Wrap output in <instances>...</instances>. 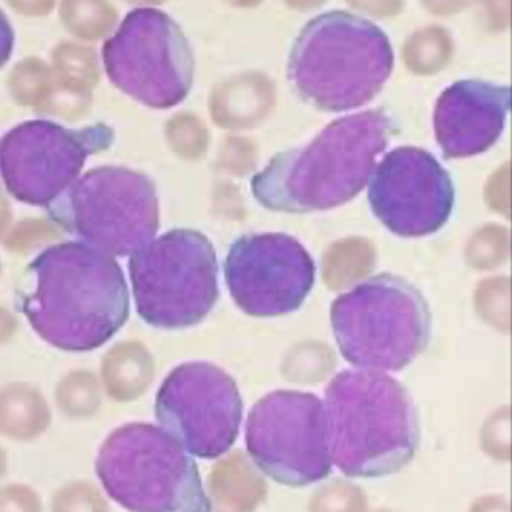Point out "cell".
Wrapping results in <instances>:
<instances>
[{
	"label": "cell",
	"instance_id": "52a82bcc",
	"mask_svg": "<svg viewBox=\"0 0 512 512\" xmlns=\"http://www.w3.org/2000/svg\"><path fill=\"white\" fill-rule=\"evenodd\" d=\"M50 221L111 256H132L159 231V198L149 176L101 166L74 181L47 207Z\"/></svg>",
	"mask_w": 512,
	"mask_h": 512
},
{
	"label": "cell",
	"instance_id": "3957f363",
	"mask_svg": "<svg viewBox=\"0 0 512 512\" xmlns=\"http://www.w3.org/2000/svg\"><path fill=\"white\" fill-rule=\"evenodd\" d=\"M323 403L332 463L345 477H388L417 453L420 425L414 400L383 371L357 367L338 373Z\"/></svg>",
	"mask_w": 512,
	"mask_h": 512
},
{
	"label": "cell",
	"instance_id": "4fadbf2b",
	"mask_svg": "<svg viewBox=\"0 0 512 512\" xmlns=\"http://www.w3.org/2000/svg\"><path fill=\"white\" fill-rule=\"evenodd\" d=\"M224 277L243 313L274 318L303 306L315 286L316 265L309 251L289 234H245L229 248Z\"/></svg>",
	"mask_w": 512,
	"mask_h": 512
},
{
	"label": "cell",
	"instance_id": "7c38bea8",
	"mask_svg": "<svg viewBox=\"0 0 512 512\" xmlns=\"http://www.w3.org/2000/svg\"><path fill=\"white\" fill-rule=\"evenodd\" d=\"M156 419L188 453L216 460L233 448L243 420L238 384L210 362H185L166 376Z\"/></svg>",
	"mask_w": 512,
	"mask_h": 512
},
{
	"label": "cell",
	"instance_id": "277c9868",
	"mask_svg": "<svg viewBox=\"0 0 512 512\" xmlns=\"http://www.w3.org/2000/svg\"><path fill=\"white\" fill-rule=\"evenodd\" d=\"M395 53L378 24L347 11L323 12L292 43L287 79L304 103L342 113L371 103L390 79Z\"/></svg>",
	"mask_w": 512,
	"mask_h": 512
},
{
	"label": "cell",
	"instance_id": "6da1fadb",
	"mask_svg": "<svg viewBox=\"0 0 512 512\" xmlns=\"http://www.w3.org/2000/svg\"><path fill=\"white\" fill-rule=\"evenodd\" d=\"M16 309L55 349L91 352L127 323L130 292L115 256L67 241L41 251L24 270Z\"/></svg>",
	"mask_w": 512,
	"mask_h": 512
},
{
	"label": "cell",
	"instance_id": "30bf717a",
	"mask_svg": "<svg viewBox=\"0 0 512 512\" xmlns=\"http://www.w3.org/2000/svg\"><path fill=\"white\" fill-rule=\"evenodd\" d=\"M246 448L256 468L287 487H306L332 473L325 403L303 391H274L251 408Z\"/></svg>",
	"mask_w": 512,
	"mask_h": 512
},
{
	"label": "cell",
	"instance_id": "7a4b0ae2",
	"mask_svg": "<svg viewBox=\"0 0 512 512\" xmlns=\"http://www.w3.org/2000/svg\"><path fill=\"white\" fill-rule=\"evenodd\" d=\"M396 130L395 118L384 110L338 118L306 146L275 154L251 178V195L265 209L286 214L349 204L366 188Z\"/></svg>",
	"mask_w": 512,
	"mask_h": 512
},
{
	"label": "cell",
	"instance_id": "9a60e30c",
	"mask_svg": "<svg viewBox=\"0 0 512 512\" xmlns=\"http://www.w3.org/2000/svg\"><path fill=\"white\" fill-rule=\"evenodd\" d=\"M511 111V88L465 79L444 89L434 110V132L444 158L489 151L501 139Z\"/></svg>",
	"mask_w": 512,
	"mask_h": 512
},
{
	"label": "cell",
	"instance_id": "5b68a950",
	"mask_svg": "<svg viewBox=\"0 0 512 512\" xmlns=\"http://www.w3.org/2000/svg\"><path fill=\"white\" fill-rule=\"evenodd\" d=\"M330 320L340 354L359 369L403 371L431 340L432 315L425 297L393 274L374 275L338 296Z\"/></svg>",
	"mask_w": 512,
	"mask_h": 512
},
{
	"label": "cell",
	"instance_id": "8992f818",
	"mask_svg": "<svg viewBox=\"0 0 512 512\" xmlns=\"http://www.w3.org/2000/svg\"><path fill=\"white\" fill-rule=\"evenodd\" d=\"M96 475L128 511H212L192 454L158 425L135 422L111 432L99 448Z\"/></svg>",
	"mask_w": 512,
	"mask_h": 512
},
{
	"label": "cell",
	"instance_id": "5bb4252c",
	"mask_svg": "<svg viewBox=\"0 0 512 512\" xmlns=\"http://www.w3.org/2000/svg\"><path fill=\"white\" fill-rule=\"evenodd\" d=\"M367 197L374 217L390 233L424 238L448 224L456 190L448 169L431 152L402 146L376 164Z\"/></svg>",
	"mask_w": 512,
	"mask_h": 512
},
{
	"label": "cell",
	"instance_id": "ba28073f",
	"mask_svg": "<svg viewBox=\"0 0 512 512\" xmlns=\"http://www.w3.org/2000/svg\"><path fill=\"white\" fill-rule=\"evenodd\" d=\"M135 308L147 325L183 330L198 325L219 301L214 245L195 229L178 227L128 260Z\"/></svg>",
	"mask_w": 512,
	"mask_h": 512
},
{
	"label": "cell",
	"instance_id": "9c48e42d",
	"mask_svg": "<svg viewBox=\"0 0 512 512\" xmlns=\"http://www.w3.org/2000/svg\"><path fill=\"white\" fill-rule=\"evenodd\" d=\"M106 76L115 88L154 110L180 105L192 91L195 57L185 31L166 12H128L103 45Z\"/></svg>",
	"mask_w": 512,
	"mask_h": 512
},
{
	"label": "cell",
	"instance_id": "8fae6325",
	"mask_svg": "<svg viewBox=\"0 0 512 512\" xmlns=\"http://www.w3.org/2000/svg\"><path fill=\"white\" fill-rule=\"evenodd\" d=\"M113 128L105 123L67 128L50 120H30L2 137V180L9 195L45 207L81 178L89 156L110 149Z\"/></svg>",
	"mask_w": 512,
	"mask_h": 512
}]
</instances>
